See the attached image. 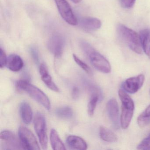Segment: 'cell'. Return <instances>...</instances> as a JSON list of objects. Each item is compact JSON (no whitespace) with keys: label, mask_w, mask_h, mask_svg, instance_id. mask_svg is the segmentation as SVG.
I'll return each mask as SVG.
<instances>
[{"label":"cell","mask_w":150,"mask_h":150,"mask_svg":"<svg viewBox=\"0 0 150 150\" xmlns=\"http://www.w3.org/2000/svg\"><path fill=\"white\" fill-rule=\"evenodd\" d=\"M142 50L150 59V30L145 29L139 32Z\"/></svg>","instance_id":"obj_16"},{"label":"cell","mask_w":150,"mask_h":150,"mask_svg":"<svg viewBox=\"0 0 150 150\" xmlns=\"http://www.w3.org/2000/svg\"><path fill=\"white\" fill-rule=\"evenodd\" d=\"M80 26L83 29L88 31H93L99 29L101 27L100 21L97 18L85 17L79 21Z\"/></svg>","instance_id":"obj_12"},{"label":"cell","mask_w":150,"mask_h":150,"mask_svg":"<svg viewBox=\"0 0 150 150\" xmlns=\"http://www.w3.org/2000/svg\"><path fill=\"white\" fill-rule=\"evenodd\" d=\"M136 0H120L121 6L125 8H131L134 6Z\"/></svg>","instance_id":"obj_25"},{"label":"cell","mask_w":150,"mask_h":150,"mask_svg":"<svg viewBox=\"0 0 150 150\" xmlns=\"http://www.w3.org/2000/svg\"><path fill=\"white\" fill-rule=\"evenodd\" d=\"M145 76L140 74L127 79L122 84V87L125 92L130 94L137 92L144 85Z\"/></svg>","instance_id":"obj_10"},{"label":"cell","mask_w":150,"mask_h":150,"mask_svg":"<svg viewBox=\"0 0 150 150\" xmlns=\"http://www.w3.org/2000/svg\"><path fill=\"white\" fill-rule=\"evenodd\" d=\"M30 52L34 61L36 63H38L39 62V57H38V54L37 50L35 47H32L30 48Z\"/></svg>","instance_id":"obj_27"},{"label":"cell","mask_w":150,"mask_h":150,"mask_svg":"<svg viewBox=\"0 0 150 150\" xmlns=\"http://www.w3.org/2000/svg\"><path fill=\"white\" fill-rule=\"evenodd\" d=\"M137 122L140 128H143L150 123V117H146L141 114L138 117Z\"/></svg>","instance_id":"obj_24"},{"label":"cell","mask_w":150,"mask_h":150,"mask_svg":"<svg viewBox=\"0 0 150 150\" xmlns=\"http://www.w3.org/2000/svg\"><path fill=\"white\" fill-rule=\"evenodd\" d=\"M50 140L52 149L54 150H65V146L60 139L56 130L52 129L51 131Z\"/></svg>","instance_id":"obj_18"},{"label":"cell","mask_w":150,"mask_h":150,"mask_svg":"<svg viewBox=\"0 0 150 150\" xmlns=\"http://www.w3.org/2000/svg\"><path fill=\"white\" fill-rule=\"evenodd\" d=\"M19 136L22 148L25 150H40L38 142L33 133L28 128L20 127Z\"/></svg>","instance_id":"obj_6"},{"label":"cell","mask_w":150,"mask_h":150,"mask_svg":"<svg viewBox=\"0 0 150 150\" xmlns=\"http://www.w3.org/2000/svg\"><path fill=\"white\" fill-rule=\"evenodd\" d=\"M141 114L146 117H150V104Z\"/></svg>","instance_id":"obj_29"},{"label":"cell","mask_w":150,"mask_h":150,"mask_svg":"<svg viewBox=\"0 0 150 150\" xmlns=\"http://www.w3.org/2000/svg\"><path fill=\"white\" fill-rule=\"evenodd\" d=\"M117 30L120 38L132 50L138 54L142 53L140 37L137 32L122 24L118 25Z\"/></svg>","instance_id":"obj_3"},{"label":"cell","mask_w":150,"mask_h":150,"mask_svg":"<svg viewBox=\"0 0 150 150\" xmlns=\"http://www.w3.org/2000/svg\"><path fill=\"white\" fill-rule=\"evenodd\" d=\"M39 72L41 74L42 80L49 88L55 92H58L59 91V89L52 81V78L49 74L48 69L44 64H41L39 66Z\"/></svg>","instance_id":"obj_13"},{"label":"cell","mask_w":150,"mask_h":150,"mask_svg":"<svg viewBox=\"0 0 150 150\" xmlns=\"http://www.w3.org/2000/svg\"><path fill=\"white\" fill-rule=\"evenodd\" d=\"M62 18L70 25L75 26L78 22L70 4L66 0H54Z\"/></svg>","instance_id":"obj_7"},{"label":"cell","mask_w":150,"mask_h":150,"mask_svg":"<svg viewBox=\"0 0 150 150\" xmlns=\"http://www.w3.org/2000/svg\"><path fill=\"white\" fill-rule=\"evenodd\" d=\"M137 149L138 150H150V133L138 145Z\"/></svg>","instance_id":"obj_23"},{"label":"cell","mask_w":150,"mask_h":150,"mask_svg":"<svg viewBox=\"0 0 150 150\" xmlns=\"http://www.w3.org/2000/svg\"><path fill=\"white\" fill-rule=\"evenodd\" d=\"M7 60V58L6 53L1 48L0 51V67L1 68H4L6 66Z\"/></svg>","instance_id":"obj_26"},{"label":"cell","mask_w":150,"mask_h":150,"mask_svg":"<svg viewBox=\"0 0 150 150\" xmlns=\"http://www.w3.org/2000/svg\"></svg>","instance_id":"obj_31"},{"label":"cell","mask_w":150,"mask_h":150,"mask_svg":"<svg viewBox=\"0 0 150 150\" xmlns=\"http://www.w3.org/2000/svg\"><path fill=\"white\" fill-rule=\"evenodd\" d=\"M65 43L64 38L62 35L59 34H54L49 39L48 49L55 57H60L64 52Z\"/></svg>","instance_id":"obj_9"},{"label":"cell","mask_w":150,"mask_h":150,"mask_svg":"<svg viewBox=\"0 0 150 150\" xmlns=\"http://www.w3.org/2000/svg\"><path fill=\"white\" fill-rule=\"evenodd\" d=\"M81 47L84 53L88 57L92 65L98 71L105 74L110 73L111 66L109 61L96 51L90 44L86 41L80 42Z\"/></svg>","instance_id":"obj_1"},{"label":"cell","mask_w":150,"mask_h":150,"mask_svg":"<svg viewBox=\"0 0 150 150\" xmlns=\"http://www.w3.org/2000/svg\"><path fill=\"white\" fill-rule=\"evenodd\" d=\"M73 57L74 59L75 62H76V64L81 67L82 68L86 73L88 75H93V73L92 71V70H91L90 67L85 62H83L82 60H81L77 56L75 55V54H73Z\"/></svg>","instance_id":"obj_22"},{"label":"cell","mask_w":150,"mask_h":150,"mask_svg":"<svg viewBox=\"0 0 150 150\" xmlns=\"http://www.w3.org/2000/svg\"><path fill=\"white\" fill-rule=\"evenodd\" d=\"M71 1L75 4H78L81 1V0H71Z\"/></svg>","instance_id":"obj_30"},{"label":"cell","mask_w":150,"mask_h":150,"mask_svg":"<svg viewBox=\"0 0 150 150\" xmlns=\"http://www.w3.org/2000/svg\"><path fill=\"white\" fill-rule=\"evenodd\" d=\"M118 96L122 103V113L120 117V125L123 129L128 128L134 114V102L125 91L120 89Z\"/></svg>","instance_id":"obj_2"},{"label":"cell","mask_w":150,"mask_h":150,"mask_svg":"<svg viewBox=\"0 0 150 150\" xmlns=\"http://www.w3.org/2000/svg\"><path fill=\"white\" fill-rule=\"evenodd\" d=\"M107 110L113 127L116 129H118L120 127V122L119 119L118 103L115 99L112 98L108 101Z\"/></svg>","instance_id":"obj_11"},{"label":"cell","mask_w":150,"mask_h":150,"mask_svg":"<svg viewBox=\"0 0 150 150\" xmlns=\"http://www.w3.org/2000/svg\"><path fill=\"white\" fill-rule=\"evenodd\" d=\"M99 100V96L96 93H93L88 105V113L90 116H92L94 113L95 110Z\"/></svg>","instance_id":"obj_21"},{"label":"cell","mask_w":150,"mask_h":150,"mask_svg":"<svg viewBox=\"0 0 150 150\" xmlns=\"http://www.w3.org/2000/svg\"><path fill=\"white\" fill-rule=\"evenodd\" d=\"M100 137L103 141L115 143L117 141V136L112 131L103 126H101L99 130Z\"/></svg>","instance_id":"obj_19"},{"label":"cell","mask_w":150,"mask_h":150,"mask_svg":"<svg viewBox=\"0 0 150 150\" xmlns=\"http://www.w3.org/2000/svg\"><path fill=\"white\" fill-rule=\"evenodd\" d=\"M79 96V88L77 87L74 88L72 92V96L73 98L74 99H78Z\"/></svg>","instance_id":"obj_28"},{"label":"cell","mask_w":150,"mask_h":150,"mask_svg":"<svg viewBox=\"0 0 150 150\" xmlns=\"http://www.w3.org/2000/svg\"><path fill=\"white\" fill-rule=\"evenodd\" d=\"M56 114L58 117L62 119H70L73 116V110L71 108L66 106L57 109L56 110Z\"/></svg>","instance_id":"obj_20"},{"label":"cell","mask_w":150,"mask_h":150,"mask_svg":"<svg viewBox=\"0 0 150 150\" xmlns=\"http://www.w3.org/2000/svg\"><path fill=\"white\" fill-rule=\"evenodd\" d=\"M19 88L26 92L35 100L39 103L47 110L51 109L50 99L42 90L25 81H19L17 83Z\"/></svg>","instance_id":"obj_4"},{"label":"cell","mask_w":150,"mask_h":150,"mask_svg":"<svg viewBox=\"0 0 150 150\" xmlns=\"http://www.w3.org/2000/svg\"><path fill=\"white\" fill-rule=\"evenodd\" d=\"M67 143L69 147L76 150H85L88 146L86 141L80 137L70 135L67 138Z\"/></svg>","instance_id":"obj_14"},{"label":"cell","mask_w":150,"mask_h":150,"mask_svg":"<svg viewBox=\"0 0 150 150\" xmlns=\"http://www.w3.org/2000/svg\"><path fill=\"white\" fill-rule=\"evenodd\" d=\"M6 66L8 68L13 72L21 71L23 67V62L18 55L13 54L7 58Z\"/></svg>","instance_id":"obj_15"},{"label":"cell","mask_w":150,"mask_h":150,"mask_svg":"<svg viewBox=\"0 0 150 150\" xmlns=\"http://www.w3.org/2000/svg\"><path fill=\"white\" fill-rule=\"evenodd\" d=\"M1 147L4 150H17L22 148L21 142L15 135L9 131L1 132L0 134Z\"/></svg>","instance_id":"obj_8"},{"label":"cell","mask_w":150,"mask_h":150,"mask_svg":"<svg viewBox=\"0 0 150 150\" xmlns=\"http://www.w3.org/2000/svg\"><path fill=\"white\" fill-rule=\"evenodd\" d=\"M20 112L23 122L27 125L30 124L33 118V112L28 103H22L20 107Z\"/></svg>","instance_id":"obj_17"},{"label":"cell","mask_w":150,"mask_h":150,"mask_svg":"<svg viewBox=\"0 0 150 150\" xmlns=\"http://www.w3.org/2000/svg\"><path fill=\"white\" fill-rule=\"evenodd\" d=\"M34 126L42 148L46 150L48 147V137L45 117L41 113L38 112L34 119Z\"/></svg>","instance_id":"obj_5"}]
</instances>
